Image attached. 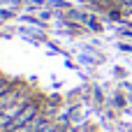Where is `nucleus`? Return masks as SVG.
<instances>
[{"instance_id":"obj_1","label":"nucleus","mask_w":132,"mask_h":132,"mask_svg":"<svg viewBox=\"0 0 132 132\" xmlns=\"http://www.w3.org/2000/svg\"><path fill=\"white\" fill-rule=\"evenodd\" d=\"M35 116V107H26L21 114H19V118H14L12 121V125H9V130H14V128H21V125H26L30 118Z\"/></svg>"}]
</instances>
